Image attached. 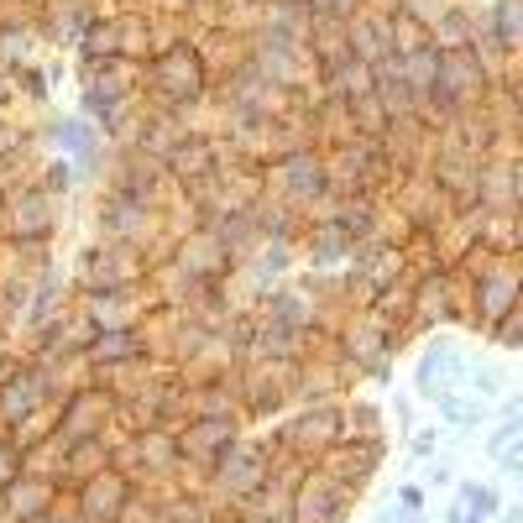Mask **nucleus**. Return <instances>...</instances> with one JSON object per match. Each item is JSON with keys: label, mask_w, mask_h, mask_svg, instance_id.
<instances>
[{"label": "nucleus", "mask_w": 523, "mask_h": 523, "mask_svg": "<svg viewBox=\"0 0 523 523\" xmlns=\"http://www.w3.org/2000/svg\"><path fill=\"white\" fill-rule=\"evenodd\" d=\"M497 382H503L497 372H476V398H492V393H497Z\"/></svg>", "instance_id": "obj_1"}]
</instances>
